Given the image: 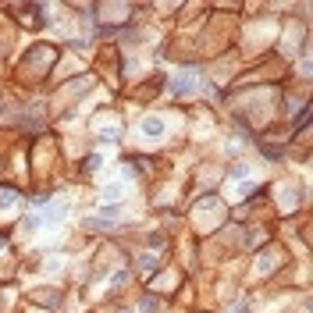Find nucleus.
Wrapping results in <instances>:
<instances>
[{
	"label": "nucleus",
	"mask_w": 313,
	"mask_h": 313,
	"mask_svg": "<svg viewBox=\"0 0 313 313\" xmlns=\"http://www.w3.org/2000/svg\"><path fill=\"white\" fill-rule=\"evenodd\" d=\"M196 82H200L196 68H185L178 78H171V89H175V96H185V93H192V89H196Z\"/></svg>",
	"instance_id": "f257e3e1"
},
{
	"label": "nucleus",
	"mask_w": 313,
	"mask_h": 313,
	"mask_svg": "<svg viewBox=\"0 0 313 313\" xmlns=\"http://www.w3.org/2000/svg\"><path fill=\"white\" fill-rule=\"evenodd\" d=\"M139 309H142V313H153V309H156V302H153V299H142V302H139Z\"/></svg>",
	"instance_id": "39448f33"
},
{
	"label": "nucleus",
	"mask_w": 313,
	"mask_h": 313,
	"mask_svg": "<svg viewBox=\"0 0 313 313\" xmlns=\"http://www.w3.org/2000/svg\"><path fill=\"white\" fill-rule=\"evenodd\" d=\"M142 132L156 139V135H161V132H164V121H161V117H146V121H142Z\"/></svg>",
	"instance_id": "f03ea898"
},
{
	"label": "nucleus",
	"mask_w": 313,
	"mask_h": 313,
	"mask_svg": "<svg viewBox=\"0 0 313 313\" xmlns=\"http://www.w3.org/2000/svg\"><path fill=\"white\" fill-rule=\"evenodd\" d=\"M139 267H142V274H149V270H153V260H149V256H139Z\"/></svg>",
	"instance_id": "20e7f679"
},
{
	"label": "nucleus",
	"mask_w": 313,
	"mask_h": 313,
	"mask_svg": "<svg viewBox=\"0 0 313 313\" xmlns=\"http://www.w3.org/2000/svg\"><path fill=\"white\" fill-rule=\"evenodd\" d=\"M15 200H18L15 189H0V203H15Z\"/></svg>",
	"instance_id": "7ed1b4c3"
}]
</instances>
